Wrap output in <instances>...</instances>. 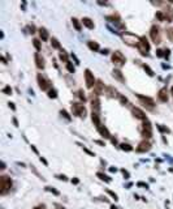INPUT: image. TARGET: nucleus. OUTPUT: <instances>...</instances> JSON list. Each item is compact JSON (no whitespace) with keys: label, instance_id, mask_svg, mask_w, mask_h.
Returning a JSON list of instances; mask_svg holds the SVG:
<instances>
[{"label":"nucleus","instance_id":"46","mask_svg":"<svg viewBox=\"0 0 173 209\" xmlns=\"http://www.w3.org/2000/svg\"><path fill=\"white\" fill-rule=\"evenodd\" d=\"M41 161H42V162H43V163H44V165H47V161L44 160V158H42V157H41Z\"/></svg>","mask_w":173,"mask_h":209},{"label":"nucleus","instance_id":"26","mask_svg":"<svg viewBox=\"0 0 173 209\" xmlns=\"http://www.w3.org/2000/svg\"><path fill=\"white\" fill-rule=\"evenodd\" d=\"M51 45H52L53 49H60V43L56 38H51Z\"/></svg>","mask_w":173,"mask_h":209},{"label":"nucleus","instance_id":"23","mask_svg":"<svg viewBox=\"0 0 173 209\" xmlns=\"http://www.w3.org/2000/svg\"><path fill=\"white\" fill-rule=\"evenodd\" d=\"M59 57H60V60H63L64 63H68L69 60H68V55H67V52L64 51V50H60V52H59Z\"/></svg>","mask_w":173,"mask_h":209},{"label":"nucleus","instance_id":"5","mask_svg":"<svg viewBox=\"0 0 173 209\" xmlns=\"http://www.w3.org/2000/svg\"><path fill=\"white\" fill-rule=\"evenodd\" d=\"M72 113H73L74 115H78V116H81V118L86 116L85 106H84V104H81V103H77V102L72 103Z\"/></svg>","mask_w":173,"mask_h":209},{"label":"nucleus","instance_id":"29","mask_svg":"<svg viewBox=\"0 0 173 209\" xmlns=\"http://www.w3.org/2000/svg\"><path fill=\"white\" fill-rule=\"evenodd\" d=\"M33 45H34V47L37 49V51H39V50L42 49V46H41V42H39V39H34V41H33Z\"/></svg>","mask_w":173,"mask_h":209},{"label":"nucleus","instance_id":"13","mask_svg":"<svg viewBox=\"0 0 173 209\" xmlns=\"http://www.w3.org/2000/svg\"><path fill=\"white\" fill-rule=\"evenodd\" d=\"M138 98L142 101V103H145V106L147 104V106L150 107V109H152V107L155 106V102H154V99H151L150 97H143V96H140L138 94Z\"/></svg>","mask_w":173,"mask_h":209},{"label":"nucleus","instance_id":"44","mask_svg":"<svg viewBox=\"0 0 173 209\" xmlns=\"http://www.w3.org/2000/svg\"><path fill=\"white\" fill-rule=\"evenodd\" d=\"M29 29L31 30V34H33V33H34V30H35V28L33 26V25H31V26H29Z\"/></svg>","mask_w":173,"mask_h":209},{"label":"nucleus","instance_id":"22","mask_svg":"<svg viewBox=\"0 0 173 209\" xmlns=\"http://www.w3.org/2000/svg\"><path fill=\"white\" fill-rule=\"evenodd\" d=\"M87 45H89L90 50H92V51H98V50H99V45L96 42H94V41H89Z\"/></svg>","mask_w":173,"mask_h":209},{"label":"nucleus","instance_id":"10","mask_svg":"<svg viewBox=\"0 0 173 209\" xmlns=\"http://www.w3.org/2000/svg\"><path fill=\"white\" fill-rule=\"evenodd\" d=\"M132 113H133V115L137 118V119H139V120H147V118H146V114L143 113L142 110L140 109H138V107H133L132 109Z\"/></svg>","mask_w":173,"mask_h":209},{"label":"nucleus","instance_id":"14","mask_svg":"<svg viewBox=\"0 0 173 209\" xmlns=\"http://www.w3.org/2000/svg\"><path fill=\"white\" fill-rule=\"evenodd\" d=\"M91 107H92V113H98L100 111V102L96 97L92 96V99H91Z\"/></svg>","mask_w":173,"mask_h":209},{"label":"nucleus","instance_id":"32","mask_svg":"<svg viewBox=\"0 0 173 209\" xmlns=\"http://www.w3.org/2000/svg\"><path fill=\"white\" fill-rule=\"evenodd\" d=\"M67 68H68V71H69V72H72V73L74 72V66L72 63H69V62L67 63Z\"/></svg>","mask_w":173,"mask_h":209},{"label":"nucleus","instance_id":"8","mask_svg":"<svg viewBox=\"0 0 173 209\" xmlns=\"http://www.w3.org/2000/svg\"><path fill=\"white\" fill-rule=\"evenodd\" d=\"M85 81H86V86H87L89 89L94 88L95 84H96L95 77H94V75L91 73V71H90V69H86L85 71Z\"/></svg>","mask_w":173,"mask_h":209},{"label":"nucleus","instance_id":"25","mask_svg":"<svg viewBox=\"0 0 173 209\" xmlns=\"http://www.w3.org/2000/svg\"><path fill=\"white\" fill-rule=\"evenodd\" d=\"M72 24L74 25V28L77 29L78 31H81V24H80V21H78L77 19H72Z\"/></svg>","mask_w":173,"mask_h":209},{"label":"nucleus","instance_id":"3","mask_svg":"<svg viewBox=\"0 0 173 209\" xmlns=\"http://www.w3.org/2000/svg\"><path fill=\"white\" fill-rule=\"evenodd\" d=\"M112 62H113L115 66L122 67L125 63H126V59H125V56L122 55L121 51H115V52L112 54Z\"/></svg>","mask_w":173,"mask_h":209},{"label":"nucleus","instance_id":"45","mask_svg":"<svg viewBox=\"0 0 173 209\" xmlns=\"http://www.w3.org/2000/svg\"><path fill=\"white\" fill-rule=\"evenodd\" d=\"M138 186H142V187H146L147 188V184H145V183H138Z\"/></svg>","mask_w":173,"mask_h":209},{"label":"nucleus","instance_id":"21","mask_svg":"<svg viewBox=\"0 0 173 209\" xmlns=\"http://www.w3.org/2000/svg\"><path fill=\"white\" fill-rule=\"evenodd\" d=\"M91 119H92L94 124H95L96 127L102 125V124H100V119H99V114H98V113H92V114H91Z\"/></svg>","mask_w":173,"mask_h":209},{"label":"nucleus","instance_id":"31","mask_svg":"<svg viewBox=\"0 0 173 209\" xmlns=\"http://www.w3.org/2000/svg\"><path fill=\"white\" fill-rule=\"evenodd\" d=\"M108 93H109L112 97H116L117 96V90H116V89H113V88H108Z\"/></svg>","mask_w":173,"mask_h":209},{"label":"nucleus","instance_id":"38","mask_svg":"<svg viewBox=\"0 0 173 209\" xmlns=\"http://www.w3.org/2000/svg\"><path fill=\"white\" fill-rule=\"evenodd\" d=\"M47 191H51V192H53L55 195H59V192H57V191H55V190H52L51 187H47Z\"/></svg>","mask_w":173,"mask_h":209},{"label":"nucleus","instance_id":"28","mask_svg":"<svg viewBox=\"0 0 173 209\" xmlns=\"http://www.w3.org/2000/svg\"><path fill=\"white\" fill-rule=\"evenodd\" d=\"M48 97H50V98H56L57 92L55 90V89H50V90H48Z\"/></svg>","mask_w":173,"mask_h":209},{"label":"nucleus","instance_id":"33","mask_svg":"<svg viewBox=\"0 0 173 209\" xmlns=\"http://www.w3.org/2000/svg\"><path fill=\"white\" fill-rule=\"evenodd\" d=\"M143 68H145V69L149 72V76H154V72H152V69H151L149 66H143Z\"/></svg>","mask_w":173,"mask_h":209},{"label":"nucleus","instance_id":"37","mask_svg":"<svg viewBox=\"0 0 173 209\" xmlns=\"http://www.w3.org/2000/svg\"><path fill=\"white\" fill-rule=\"evenodd\" d=\"M61 115H64V116H65V118L68 119V120H70V116L68 115V113H67L65 110H61Z\"/></svg>","mask_w":173,"mask_h":209},{"label":"nucleus","instance_id":"1","mask_svg":"<svg viewBox=\"0 0 173 209\" xmlns=\"http://www.w3.org/2000/svg\"><path fill=\"white\" fill-rule=\"evenodd\" d=\"M12 188V179L8 175L0 176V193L1 195H7V193Z\"/></svg>","mask_w":173,"mask_h":209},{"label":"nucleus","instance_id":"50","mask_svg":"<svg viewBox=\"0 0 173 209\" xmlns=\"http://www.w3.org/2000/svg\"><path fill=\"white\" fill-rule=\"evenodd\" d=\"M111 209H117V208L115 207V205H112V207H111Z\"/></svg>","mask_w":173,"mask_h":209},{"label":"nucleus","instance_id":"47","mask_svg":"<svg viewBox=\"0 0 173 209\" xmlns=\"http://www.w3.org/2000/svg\"><path fill=\"white\" fill-rule=\"evenodd\" d=\"M72 183H74V184H77V183H78V179H73V181H72Z\"/></svg>","mask_w":173,"mask_h":209},{"label":"nucleus","instance_id":"9","mask_svg":"<svg viewBox=\"0 0 173 209\" xmlns=\"http://www.w3.org/2000/svg\"><path fill=\"white\" fill-rule=\"evenodd\" d=\"M150 34H151V38H152V42H154V43H156V45H159V43L161 42L160 30H159V28H157V26H152V28H151Z\"/></svg>","mask_w":173,"mask_h":209},{"label":"nucleus","instance_id":"39","mask_svg":"<svg viewBox=\"0 0 173 209\" xmlns=\"http://www.w3.org/2000/svg\"><path fill=\"white\" fill-rule=\"evenodd\" d=\"M120 101H121V102H122V103H128V99H126V98H125V97H122V96L120 97Z\"/></svg>","mask_w":173,"mask_h":209},{"label":"nucleus","instance_id":"6","mask_svg":"<svg viewBox=\"0 0 173 209\" xmlns=\"http://www.w3.org/2000/svg\"><path fill=\"white\" fill-rule=\"evenodd\" d=\"M38 84H39V88L42 89V90H50L51 89V82L47 77H44L42 73L38 75Z\"/></svg>","mask_w":173,"mask_h":209},{"label":"nucleus","instance_id":"11","mask_svg":"<svg viewBox=\"0 0 173 209\" xmlns=\"http://www.w3.org/2000/svg\"><path fill=\"white\" fill-rule=\"evenodd\" d=\"M151 149V144L147 141V140H143V141H140L138 144V148H137V150L140 153H143V152H149V150Z\"/></svg>","mask_w":173,"mask_h":209},{"label":"nucleus","instance_id":"36","mask_svg":"<svg viewBox=\"0 0 173 209\" xmlns=\"http://www.w3.org/2000/svg\"><path fill=\"white\" fill-rule=\"evenodd\" d=\"M3 92H4L5 94H10V93H12V89H10L9 86H7V88H4V89H3Z\"/></svg>","mask_w":173,"mask_h":209},{"label":"nucleus","instance_id":"17","mask_svg":"<svg viewBox=\"0 0 173 209\" xmlns=\"http://www.w3.org/2000/svg\"><path fill=\"white\" fill-rule=\"evenodd\" d=\"M82 24H84L87 29H94V26H95V25H94V21L90 19V17H84V19H82Z\"/></svg>","mask_w":173,"mask_h":209},{"label":"nucleus","instance_id":"20","mask_svg":"<svg viewBox=\"0 0 173 209\" xmlns=\"http://www.w3.org/2000/svg\"><path fill=\"white\" fill-rule=\"evenodd\" d=\"M113 77H116L118 81H121V82H124L125 81V78H124V76H122V73H121V71H118V69H113Z\"/></svg>","mask_w":173,"mask_h":209},{"label":"nucleus","instance_id":"4","mask_svg":"<svg viewBox=\"0 0 173 209\" xmlns=\"http://www.w3.org/2000/svg\"><path fill=\"white\" fill-rule=\"evenodd\" d=\"M140 133L145 139H151L152 137V128H151V124L149 120H145L140 127Z\"/></svg>","mask_w":173,"mask_h":209},{"label":"nucleus","instance_id":"30","mask_svg":"<svg viewBox=\"0 0 173 209\" xmlns=\"http://www.w3.org/2000/svg\"><path fill=\"white\" fill-rule=\"evenodd\" d=\"M98 176L100 179H102V181H106V182H111V179L108 178V176L106 175V174H103V172H98Z\"/></svg>","mask_w":173,"mask_h":209},{"label":"nucleus","instance_id":"51","mask_svg":"<svg viewBox=\"0 0 173 209\" xmlns=\"http://www.w3.org/2000/svg\"><path fill=\"white\" fill-rule=\"evenodd\" d=\"M171 93H172V96H173V86H172V89H171Z\"/></svg>","mask_w":173,"mask_h":209},{"label":"nucleus","instance_id":"49","mask_svg":"<svg viewBox=\"0 0 173 209\" xmlns=\"http://www.w3.org/2000/svg\"><path fill=\"white\" fill-rule=\"evenodd\" d=\"M34 209H44V207H35Z\"/></svg>","mask_w":173,"mask_h":209},{"label":"nucleus","instance_id":"27","mask_svg":"<svg viewBox=\"0 0 173 209\" xmlns=\"http://www.w3.org/2000/svg\"><path fill=\"white\" fill-rule=\"evenodd\" d=\"M120 148H121L122 150H126V152H130V150H133V148L129 145V144H121Z\"/></svg>","mask_w":173,"mask_h":209},{"label":"nucleus","instance_id":"41","mask_svg":"<svg viewBox=\"0 0 173 209\" xmlns=\"http://www.w3.org/2000/svg\"><path fill=\"white\" fill-rule=\"evenodd\" d=\"M157 56H163V50H157Z\"/></svg>","mask_w":173,"mask_h":209},{"label":"nucleus","instance_id":"34","mask_svg":"<svg viewBox=\"0 0 173 209\" xmlns=\"http://www.w3.org/2000/svg\"><path fill=\"white\" fill-rule=\"evenodd\" d=\"M78 97H80V98H81L82 101H84V102H85V101H86V97H85V93H84V92H82V90H80V92H78Z\"/></svg>","mask_w":173,"mask_h":209},{"label":"nucleus","instance_id":"12","mask_svg":"<svg viewBox=\"0 0 173 209\" xmlns=\"http://www.w3.org/2000/svg\"><path fill=\"white\" fill-rule=\"evenodd\" d=\"M157 97H159V99L161 101V102H167L169 96H168V89L167 88H161L159 93H157Z\"/></svg>","mask_w":173,"mask_h":209},{"label":"nucleus","instance_id":"16","mask_svg":"<svg viewBox=\"0 0 173 209\" xmlns=\"http://www.w3.org/2000/svg\"><path fill=\"white\" fill-rule=\"evenodd\" d=\"M96 128H98V131H99L100 135H102V137H106V139H109L111 137L109 132H108V129L104 127V125H99V127H96Z\"/></svg>","mask_w":173,"mask_h":209},{"label":"nucleus","instance_id":"7","mask_svg":"<svg viewBox=\"0 0 173 209\" xmlns=\"http://www.w3.org/2000/svg\"><path fill=\"white\" fill-rule=\"evenodd\" d=\"M138 50L142 55H147L149 54V50H150V43L149 41L146 39V37H140V42L138 45Z\"/></svg>","mask_w":173,"mask_h":209},{"label":"nucleus","instance_id":"24","mask_svg":"<svg viewBox=\"0 0 173 209\" xmlns=\"http://www.w3.org/2000/svg\"><path fill=\"white\" fill-rule=\"evenodd\" d=\"M155 16H156V19L159 20V21H165V20H168V17L165 16V14L161 12V10H159V12H156V14H155Z\"/></svg>","mask_w":173,"mask_h":209},{"label":"nucleus","instance_id":"35","mask_svg":"<svg viewBox=\"0 0 173 209\" xmlns=\"http://www.w3.org/2000/svg\"><path fill=\"white\" fill-rule=\"evenodd\" d=\"M107 192H108V193H109L111 196L113 197V199H115V201H117V200H118V199H117V195H116V193H115V192H112V191H109V190H107Z\"/></svg>","mask_w":173,"mask_h":209},{"label":"nucleus","instance_id":"43","mask_svg":"<svg viewBox=\"0 0 173 209\" xmlns=\"http://www.w3.org/2000/svg\"><path fill=\"white\" fill-rule=\"evenodd\" d=\"M169 37H171V39L173 41V29H171V30H169Z\"/></svg>","mask_w":173,"mask_h":209},{"label":"nucleus","instance_id":"40","mask_svg":"<svg viewBox=\"0 0 173 209\" xmlns=\"http://www.w3.org/2000/svg\"><path fill=\"white\" fill-rule=\"evenodd\" d=\"M95 143H96V144H99V145H102V146H106V144H104V141H100V140H96Z\"/></svg>","mask_w":173,"mask_h":209},{"label":"nucleus","instance_id":"48","mask_svg":"<svg viewBox=\"0 0 173 209\" xmlns=\"http://www.w3.org/2000/svg\"><path fill=\"white\" fill-rule=\"evenodd\" d=\"M171 20H172V21H173V9H172V10H171Z\"/></svg>","mask_w":173,"mask_h":209},{"label":"nucleus","instance_id":"19","mask_svg":"<svg viewBox=\"0 0 173 209\" xmlns=\"http://www.w3.org/2000/svg\"><path fill=\"white\" fill-rule=\"evenodd\" d=\"M38 31H39V37H41L42 41H47V39H48V31H47L44 28H41Z\"/></svg>","mask_w":173,"mask_h":209},{"label":"nucleus","instance_id":"15","mask_svg":"<svg viewBox=\"0 0 173 209\" xmlns=\"http://www.w3.org/2000/svg\"><path fill=\"white\" fill-rule=\"evenodd\" d=\"M35 63H37V67L39 69H43V68H44V60H43V57L39 55V52H35Z\"/></svg>","mask_w":173,"mask_h":209},{"label":"nucleus","instance_id":"42","mask_svg":"<svg viewBox=\"0 0 173 209\" xmlns=\"http://www.w3.org/2000/svg\"><path fill=\"white\" fill-rule=\"evenodd\" d=\"M57 178H59V179H63V181H67V176H65V175H59Z\"/></svg>","mask_w":173,"mask_h":209},{"label":"nucleus","instance_id":"18","mask_svg":"<svg viewBox=\"0 0 173 209\" xmlns=\"http://www.w3.org/2000/svg\"><path fill=\"white\" fill-rule=\"evenodd\" d=\"M94 90H95V94H100V93H103V82L100 80L96 81L95 86H94Z\"/></svg>","mask_w":173,"mask_h":209},{"label":"nucleus","instance_id":"2","mask_svg":"<svg viewBox=\"0 0 173 209\" xmlns=\"http://www.w3.org/2000/svg\"><path fill=\"white\" fill-rule=\"evenodd\" d=\"M122 39L124 42L126 43L128 46H134V47H138L139 42H140V37H137L134 34H130V33H126L122 35Z\"/></svg>","mask_w":173,"mask_h":209}]
</instances>
